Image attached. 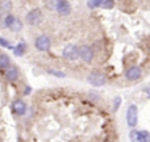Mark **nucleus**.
<instances>
[{
	"mask_svg": "<svg viewBox=\"0 0 150 142\" xmlns=\"http://www.w3.org/2000/svg\"><path fill=\"white\" fill-rule=\"evenodd\" d=\"M11 65V61L8 58V55L0 54V70H7Z\"/></svg>",
	"mask_w": 150,
	"mask_h": 142,
	"instance_id": "obj_14",
	"label": "nucleus"
},
{
	"mask_svg": "<svg viewBox=\"0 0 150 142\" xmlns=\"http://www.w3.org/2000/svg\"><path fill=\"white\" fill-rule=\"evenodd\" d=\"M58 3H59V0H46L45 5H46V8H49L50 11H57Z\"/></svg>",
	"mask_w": 150,
	"mask_h": 142,
	"instance_id": "obj_15",
	"label": "nucleus"
},
{
	"mask_svg": "<svg viewBox=\"0 0 150 142\" xmlns=\"http://www.w3.org/2000/svg\"><path fill=\"white\" fill-rule=\"evenodd\" d=\"M5 78H7L9 82H15L18 78V71L16 67H8L7 71H5Z\"/></svg>",
	"mask_w": 150,
	"mask_h": 142,
	"instance_id": "obj_13",
	"label": "nucleus"
},
{
	"mask_svg": "<svg viewBox=\"0 0 150 142\" xmlns=\"http://www.w3.org/2000/svg\"><path fill=\"white\" fill-rule=\"evenodd\" d=\"M87 79H88V82H90V84L95 85V87H101V85H104L107 82V76L99 71H92L88 75Z\"/></svg>",
	"mask_w": 150,
	"mask_h": 142,
	"instance_id": "obj_1",
	"label": "nucleus"
},
{
	"mask_svg": "<svg viewBox=\"0 0 150 142\" xmlns=\"http://www.w3.org/2000/svg\"><path fill=\"white\" fill-rule=\"evenodd\" d=\"M4 23H5V26H8V28L13 32H20L21 29H23V23H21L17 17H15V16H12V15H8L7 17H5Z\"/></svg>",
	"mask_w": 150,
	"mask_h": 142,
	"instance_id": "obj_4",
	"label": "nucleus"
},
{
	"mask_svg": "<svg viewBox=\"0 0 150 142\" xmlns=\"http://www.w3.org/2000/svg\"><path fill=\"white\" fill-rule=\"evenodd\" d=\"M79 58H82L84 62H91L93 58V50L90 46L83 45L79 47Z\"/></svg>",
	"mask_w": 150,
	"mask_h": 142,
	"instance_id": "obj_9",
	"label": "nucleus"
},
{
	"mask_svg": "<svg viewBox=\"0 0 150 142\" xmlns=\"http://www.w3.org/2000/svg\"><path fill=\"white\" fill-rule=\"evenodd\" d=\"M129 138L132 142H150V133L146 130H132Z\"/></svg>",
	"mask_w": 150,
	"mask_h": 142,
	"instance_id": "obj_2",
	"label": "nucleus"
},
{
	"mask_svg": "<svg viewBox=\"0 0 150 142\" xmlns=\"http://www.w3.org/2000/svg\"><path fill=\"white\" fill-rule=\"evenodd\" d=\"M141 74H142V71H141V69L138 66H132L125 72V76H127L128 80H137L141 76Z\"/></svg>",
	"mask_w": 150,
	"mask_h": 142,
	"instance_id": "obj_10",
	"label": "nucleus"
},
{
	"mask_svg": "<svg viewBox=\"0 0 150 142\" xmlns=\"http://www.w3.org/2000/svg\"><path fill=\"white\" fill-rule=\"evenodd\" d=\"M149 53H150V50H149Z\"/></svg>",
	"mask_w": 150,
	"mask_h": 142,
	"instance_id": "obj_22",
	"label": "nucleus"
},
{
	"mask_svg": "<svg viewBox=\"0 0 150 142\" xmlns=\"http://www.w3.org/2000/svg\"><path fill=\"white\" fill-rule=\"evenodd\" d=\"M105 142H109V141H105Z\"/></svg>",
	"mask_w": 150,
	"mask_h": 142,
	"instance_id": "obj_21",
	"label": "nucleus"
},
{
	"mask_svg": "<svg viewBox=\"0 0 150 142\" xmlns=\"http://www.w3.org/2000/svg\"><path fill=\"white\" fill-rule=\"evenodd\" d=\"M42 21V12L41 9H32L30 12L26 15V23L29 25H38Z\"/></svg>",
	"mask_w": 150,
	"mask_h": 142,
	"instance_id": "obj_6",
	"label": "nucleus"
},
{
	"mask_svg": "<svg viewBox=\"0 0 150 142\" xmlns=\"http://www.w3.org/2000/svg\"><path fill=\"white\" fill-rule=\"evenodd\" d=\"M50 45H52V42H50V38L47 36L37 37L36 42H34V46L38 52H47L50 49Z\"/></svg>",
	"mask_w": 150,
	"mask_h": 142,
	"instance_id": "obj_7",
	"label": "nucleus"
},
{
	"mask_svg": "<svg viewBox=\"0 0 150 142\" xmlns=\"http://www.w3.org/2000/svg\"><path fill=\"white\" fill-rule=\"evenodd\" d=\"M120 101H121V99H120V97H117L116 100H115V103H116V104H115V109H117L120 107Z\"/></svg>",
	"mask_w": 150,
	"mask_h": 142,
	"instance_id": "obj_19",
	"label": "nucleus"
},
{
	"mask_svg": "<svg viewBox=\"0 0 150 142\" xmlns=\"http://www.w3.org/2000/svg\"><path fill=\"white\" fill-rule=\"evenodd\" d=\"M137 121H138V111H137V107L136 105H129L127 111V122L130 128H134L137 125Z\"/></svg>",
	"mask_w": 150,
	"mask_h": 142,
	"instance_id": "obj_3",
	"label": "nucleus"
},
{
	"mask_svg": "<svg viewBox=\"0 0 150 142\" xmlns=\"http://www.w3.org/2000/svg\"><path fill=\"white\" fill-rule=\"evenodd\" d=\"M12 111L15 112L16 114H18V116H23V114L25 113V111H26V104L24 103L23 100H16V101H13V104H12Z\"/></svg>",
	"mask_w": 150,
	"mask_h": 142,
	"instance_id": "obj_11",
	"label": "nucleus"
},
{
	"mask_svg": "<svg viewBox=\"0 0 150 142\" xmlns=\"http://www.w3.org/2000/svg\"><path fill=\"white\" fill-rule=\"evenodd\" d=\"M149 97H150V93H149Z\"/></svg>",
	"mask_w": 150,
	"mask_h": 142,
	"instance_id": "obj_20",
	"label": "nucleus"
},
{
	"mask_svg": "<svg viewBox=\"0 0 150 142\" xmlns=\"http://www.w3.org/2000/svg\"><path fill=\"white\" fill-rule=\"evenodd\" d=\"M63 57L69 61H75L79 58V47L75 46V45H67L63 49Z\"/></svg>",
	"mask_w": 150,
	"mask_h": 142,
	"instance_id": "obj_5",
	"label": "nucleus"
},
{
	"mask_svg": "<svg viewBox=\"0 0 150 142\" xmlns=\"http://www.w3.org/2000/svg\"><path fill=\"white\" fill-rule=\"evenodd\" d=\"M0 45H1L3 47H12V49H13L12 45H11L5 38H3V37H0Z\"/></svg>",
	"mask_w": 150,
	"mask_h": 142,
	"instance_id": "obj_17",
	"label": "nucleus"
},
{
	"mask_svg": "<svg viewBox=\"0 0 150 142\" xmlns=\"http://www.w3.org/2000/svg\"><path fill=\"white\" fill-rule=\"evenodd\" d=\"M13 53H15V55H17V57H21V55L25 53V45L20 44L16 47H13Z\"/></svg>",
	"mask_w": 150,
	"mask_h": 142,
	"instance_id": "obj_16",
	"label": "nucleus"
},
{
	"mask_svg": "<svg viewBox=\"0 0 150 142\" xmlns=\"http://www.w3.org/2000/svg\"><path fill=\"white\" fill-rule=\"evenodd\" d=\"M50 74H53V75H57V76H63V74H61V72H57L55 70H49Z\"/></svg>",
	"mask_w": 150,
	"mask_h": 142,
	"instance_id": "obj_18",
	"label": "nucleus"
},
{
	"mask_svg": "<svg viewBox=\"0 0 150 142\" xmlns=\"http://www.w3.org/2000/svg\"><path fill=\"white\" fill-rule=\"evenodd\" d=\"M90 8H104V9H112L115 7L113 0H90L88 1Z\"/></svg>",
	"mask_w": 150,
	"mask_h": 142,
	"instance_id": "obj_8",
	"label": "nucleus"
},
{
	"mask_svg": "<svg viewBox=\"0 0 150 142\" xmlns=\"http://www.w3.org/2000/svg\"><path fill=\"white\" fill-rule=\"evenodd\" d=\"M70 11H71V7L67 0H59L58 7H57V12L59 13V15H69Z\"/></svg>",
	"mask_w": 150,
	"mask_h": 142,
	"instance_id": "obj_12",
	"label": "nucleus"
}]
</instances>
